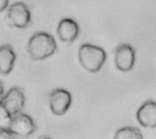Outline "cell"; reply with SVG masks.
<instances>
[{
	"mask_svg": "<svg viewBox=\"0 0 156 139\" xmlns=\"http://www.w3.org/2000/svg\"><path fill=\"white\" fill-rule=\"evenodd\" d=\"M57 47L54 36L44 31L34 33L27 42V53L35 61L45 60L52 56L57 51Z\"/></svg>",
	"mask_w": 156,
	"mask_h": 139,
	"instance_id": "cell-1",
	"label": "cell"
},
{
	"mask_svg": "<svg viewBox=\"0 0 156 139\" xmlns=\"http://www.w3.org/2000/svg\"><path fill=\"white\" fill-rule=\"evenodd\" d=\"M80 66L90 73H97L103 66L107 55L103 48L92 44H82L78 51Z\"/></svg>",
	"mask_w": 156,
	"mask_h": 139,
	"instance_id": "cell-2",
	"label": "cell"
},
{
	"mask_svg": "<svg viewBox=\"0 0 156 139\" xmlns=\"http://www.w3.org/2000/svg\"><path fill=\"white\" fill-rule=\"evenodd\" d=\"M7 19L10 24L18 29L28 26L31 21V13L24 2H15L7 9Z\"/></svg>",
	"mask_w": 156,
	"mask_h": 139,
	"instance_id": "cell-3",
	"label": "cell"
},
{
	"mask_svg": "<svg viewBox=\"0 0 156 139\" xmlns=\"http://www.w3.org/2000/svg\"><path fill=\"white\" fill-rule=\"evenodd\" d=\"M48 99L49 108L56 116H63L66 114L72 103L70 93L63 88H56L52 90Z\"/></svg>",
	"mask_w": 156,
	"mask_h": 139,
	"instance_id": "cell-4",
	"label": "cell"
},
{
	"mask_svg": "<svg viewBox=\"0 0 156 139\" xmlns=\"http://www.w3.org/2000/svg\"><path fill=\"white\" fill-rule=\"evenodd\" d=\"M25 102L26 97L23 89L15 86L10 88L5 95L2 97L0 106L14 117L21 113L25 107Z\"/></svg>",
	"mask_w": 156,
	"mask_h": 139,
	"instance_id": "cell-5",
	"label": "cell"
},
{
	"mask_svg": "<svg viewBox=\"0 0 156 139\" xmlns=\"http://www.w3.org/2000/svg\"><path fill=\"white\" fill-rule=\"evenodd\" d=\"M8 130L18 137H28L37 130L33 119L27 114L19 113L13 117Z\"/></svg>",
	"mask_w": 156,
	"mask_h": 139,
	"instance_id": "cell-6",
	"label": "cell"
},
{
	"mask_svg": "<svg viewBox=\"0 0 156 139\" xmlns=\"http://www.w3.org/2000/svg\"><path fill=\"white\" fill-rule=\"evenodd\" d=\"M114 64L121 72L131 71L135 64V49L129 44H122L114 51Z\"/></svg>",
	"mask_w": 156,
	"mask_h": 139,
	"instance_id": "cell-7",
	"label": "cell"
},
{
	"mask_svg": "<svg viewBox=\"0 0 156 139\" xmlns=\"http://www.w3.org/2000/svg\"><path fill=\"white\" fill-rule=\"evenodd\" d=\"M57 35L60 41L64 43H72L80 35V26L72 18H62L58 24Z\"/></svg>",
	"mask_w": 156,
	"mask_h": 139,
	"instance_id": "cell-8",
	"label": "cell"
},
{
	"mask_svg": "<svg viewBox=\"0 0 156 139\" xmlns=\"http://www.w3.org/2000/svg\"><path fill=\"white\" fill-rule=\"evenodd\" d=\"M139 124L146 128L156 127V102L153 100L144 103L136 113Z\"/></svg>",
	"mask_w": 156,
	"mask_h": 139,
	"instance_id": "cell-9",
	"label": "cell"
},
{
	"mask_svg": "<svg viewBox=\"0 0 156 139\" xmlns=\"http://www.w3.org/2000/svg\"><path fill=\"white\" fill-rule=\"evenodd\" d=\"M16 53L10 45H3L0 47V73L8 75L14 68L16 62Z\"/></svg>",
	"mask_w": 156,
	"mask_h": 139,
	"instance_id": "cell-10",
	"label": "cell"
},
{
	"mask_svg": "<svg viewBox=\"0 0 156 139\" xmlns=\"http://www.w3.org/2000/svg\"><path fill=\"white\" fill-rule=\"evenodd\" d=\"M113 139H144L141 130L135 127H124L115 132Z\"/></svg>",
	"mask_w": 156,
	"mask_h": 139,
	"instance_id": "cell-11",
	"label": "cell"
},
{
	"mask_svg": "<svg viewBox=\"0 0 156 139\" xmlns=\"http://www.w3.org/2000/svg\"><path fill=\"white\" fill-rule=\"evenodd\" d=\"M13 116L8 113L3 107L0 106V127L4 129H8L9 125L12 121Z\"/></svg>",
	"mask_w": 156,
	"mask_h": 139,
	"instance_id": "cell-12",
	"label": "cell"
},
{
	"mask_svg": "<svg viewBox=\"0 0 156 139\" xmlns=\"http://www.w3.org/2000/svg\"><path fill=\"white\" fill-rule=\"evenodd\" d=\"M0 139H16V137L8 129H0Z\"/></svg>",
	"mask_w": 156,
	"mask_h": 139,
	"instance_id": "cell-13",
	"label": "cell"
},
{
	"mask_svg": "<svg viewBox=\"0 0 156 139\" xmlns=\"http://www.w3.org/2000/svg\"><path fill=\"white\" fill-rule=\"evenodd\" d=\"M9 0H0V11L4 12L8 6Z\"/></svg>",
	"mask_w": 156,
	"mask_h": 139,
	"instance_id": "cell-14",
	"label": "cell"
},
{
	"mask_svg": "<svg viewBox=\"0 0 156 139\" xmlns=\"http://www.w3.org/2000/svg\"><path fill=\"white\" fill-rule=\"evenodd\" d=\"M37 139H52L51 137H47V136H41V137H39Z\"/></svg>",
	"mask_w": 156,
	"mask_h": 139,
	"instance_id": "cell-15",
	"label": "cell"
}]
</instances>
